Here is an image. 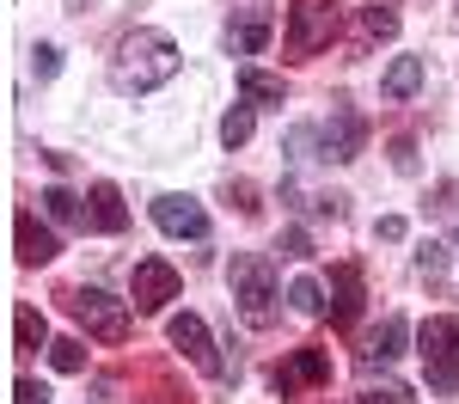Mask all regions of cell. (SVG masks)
<instances>
[{
    "instance_id": "cell-1",
    "label": "cell",
    "mask_w": 459,
    "mask_h": 404,
    "mask_svg": "<svg viewBox=\"0 0 459 404\" xmlns=\"http://www.w3.org/2000/svg\"><path fill=\"white\" fill-rule=\"evenodd\" d=\"M172 73H178V43L166 31L142 25V31L123 37V49H117V86H123V92H153V86H166Z\"/></svg>"
},
{
    "instance_id": "cell-2",
    "label": "cell",
    "mask_w": 459,
    "mask_h": 404,
    "mask_svg": "<svg viewBox=\"0 0 459 404\" xmlns=\"http://www.w3.org/2000/svg\"><path fill=\"white\" fill-rule=\"evenodd\" d=\"M227 276H233V306H239V319H246L251 331L276 325V300H282V294H276V263L264 252H239Z\"/></svg>"
},
{
    "instance_id": "cell-3",
    "label": "cell",
    "mask_w": 459,
    "mask_h": 404,
    "mask_svg": "<svg viewBox=\"0 0 459 404\" xmlns=\"http://www.w3.org/2000/svg\"><path fill=\"white\" fill-rule=\"evenodd\" d=\"M62 306H68L99 343H129V331H135L129 300H117V294H105V288H62Z\"/></svg>"
},
{
    "instance_id": "cell-4",
    "label": "cell",
    "mask_w": 459,
    "mask_h": 404,
    "mask_svg": "<svg viewBox=\"0 0 459 404\" xmlns=\"http://www.w3.org/2000/svg\"><path fill=\"white\" fill-rule=\"evenodd\" d=\"M417 356H423V367H429V386L447 399V392L459 386V319L454 313L423 319V331H417Z\"/></svg>"
},
{
    "instance_id": "cell-5",
    "label": "cell",
    "mask_w": 459,
    "mask_h": 404,
    "mask_svg": "<svg viewBox=\"0 0 459 404\" xmlns=\"http://www.w3.org/2000/svg\"><path fill=\"white\" fill-rule=\"evenodd\" d=\"M331 37H337V0H294L288 6V31H282V49L288 56H318V49H331Z\"/></svg>"
},
{
    "instance_id": "cell-6",
    "label": "cell",
    "mask_w": 459,
    "mask_h": 404,
    "mask_svg": "<svg viewBox=\"0 0 459 404\" xmlns=\"http://www.w3.org/2000/svg\"><path fill=\"white\" fill-rule=\"evenodd\" d=\"M325 386H331V356L325 349H288L282 362L270 367L276 399H307V392H325Z\"/></svg>"
},
{
    "instance_id": "cell-7",
    "label": "cell",
    "mask_w": 459,
    "mask_h": 404,
    "mask_svg": "<svg viewBox=\"0 0 459 404\" xmlns=\"http://www.w3.org/2000/svg\"><path fill=\"white\" fill-rule=\"evenodd\" d=\"M166 337H172L178 356H184V362H196L203 374H209V380H239V367L214 356V337H209V325H203L196 313H178L172 325H166Z\"/></svg>"
},
{
    "instance_id": "cell-8",
    "label": "cell",
    "mask_w": 459,
    "mask_h": 404,
    "mask_svg": "<svg viewBox=\"0 0 459 404\" xmlns=\"http://www.w3.org/2000/svg\"><path fill=\"white\" fill-rule=\"evenodd\" d=\"M178 288H184V276L166 257H142L135 276H129V306L135 313H166V300H178Z\"/></svg>"
},
{
    "instance_id": "cell-9",
    "label": "cell",
    "mask_w": 459,
    "mask_h": 404,
    "mask_svg": "<svg viewBox=\"0 0 459 404\" xmlns=\"http://www.w3.org/2000/svg\"><path fill=\"white\" fill-rule=\"evenodd\" d=\"M153 227L172 233V239H209V209H203L196 196L166 190V196H153Z\"/></svg>"
},
{
    "instance_id": "cell-10",
    "label": "cell",
    "mask_w": 459,
    "mask_h": 404,
    "mask_svg": "<svg viewBox=\"0 0 459 404\" xmlns=\"http://www.w3.org/2000/svg\"><path fill=\"white\" fill-rule=\"evenodd\" d=\"M404 337H411V325H404L398 313H386L380 325H374L368 337H361L355 362H361V367H386V362H398V356H404Z\"/></svg>"
},
{
    "instance_id": "cell-11",
    "label": "cell",
    "mask_w": 459,
    "mask_h": 404,
    "mask_svg": "<svg viewBox=\"0 0 459 404\" xmlns=\"http://www.w3.org/2000/svg\"><path fill=\"white\" fill-rule=\"evenodd\" d=\"M13 245H19V263H25V270H43V263H56V252H62L56 233L37 215H13Z\"/></svg>"
},
{
    "instance_id": "cell-12",
    "label": "cell",
    "mask_w": 459,
    "mask_h": 404,
    "mask_svg": "<svg viewBox=\"0 0 459 404\" xmlns=\"http://www.w3.org/2000/svg\"><path fill=\"white\" fill-rule=\"evenodd\" d=\"M361 135H368V129H361V116L337 105V110H331V123L318 129V147H325V159H337V166H343V159L361 153Z\"/></svg>"
},
{
    "instance_id": "cell-13",
    "label": "cell",
    "mask_w": 459,
    "mask_h": 404,
    "mask_svg": "<svg viewBox=\"0 0 459 404\" xmlns=\"http://www.w3.org/2000/svg\"><path fill=\"white\" fill-rule=\"evenodd\" d=\"M361 300H368V294H361V270H355V263H337V270H331V319H337V325H355V319H361Z\"/></svg>"
},
{
    "instance_id": "cell-14",
    "label": "cell",
    "mask_w": 459,
    "mask_h": 404,
    "mask_svg": "<svg viewBox=\"0 0 459 404\" xmlns=\"http://www.w3.org/2000/svg\"><path fill=\"white\" fill-rule=\"evenodd\" d=\"M423 56H398L386 68V80H380V92H386L392 105H404V99H417V86H423Z\"/></svg>"
},
{
    "instance_id": "cell-15",
    "label": "cell",
    "mask_w": 459,
    "mask_h": 404,
    "mask_svg": "<svg viewBox=\"0 0 459 404\" xmlns=\"http://www.w3.org/2000/svg\"><path fill=\"white\" fill-rule=\"evenodd\" d=\"M92 227L99 233H123L129 227V209H123V190L117 184H92Z\"/></svg>"
},
{
    "instance_id": "cell-16",
    "label": "cell",
    "mask_w": 459,
    "mask_h": 404,
    "mask_svg": "<svg viewBox=\"0 0 459 404\" xmlns=\"http://www.w3.org/2000/svg\"><path fill=\"white\" fill-rule=\"evenodd\" d=\"M239 99H246V105H282V99H288V86H282V73L239 68Z\"/></svg>"
},
{
    "instance_id": "cell-17",
    "label": "cell",
    "mask_w": 459,
    "mask_h": 404,
    "mask_svg": "<svg viewBox=\"0 0 459 404\" xmlns=\"http://www.w3.org/2000/svg\"><path fill=\"white\" fill-rule=\"evenodd\" d=\"M43 215L56 220V227H86V220H92V209H86V202H80L74 190L49 184V190H43Z\"/></svg>"
},
{
    "instance_id": "cell-18",
    "label": "cell",
    "mask_w": 459,
    "mask_h": 404,
    "mask_svg": "<svg viewBox=\"0 0 459 404\" xmlns=\"http://www.w3.org/2000/svg\"><path fill=\"white\" fill-rule=\"evenodd\" d=\"M13 349H25V356L31 349H49V325H43V313L25 306V300L13 306Z\"/></svg>"
},
{
    "instance_id": "cell-19",
    "label": "cell",
    "mask_w": 459,
    "mask_h": 404,
    "mask_svg": "<svg viewBox=\"0 0 459 404\" xmlns=\"http://www.w3.org/2000/svg\"><path fill=\"white\" fill-rule=\"evenodd\" d=\"M264 43H270V19H264V13L246 19V25H227V49H233V56H257Z\"/></svg>"
},
{
    "instance_id": "cell-20",
    "label": "cell",
    "mask_w": 459,
    "mask_h": 404,
    "mask_svg": "<svg viewBox=\"0 0 459 404\" xmlns=\"http://www.w3.org/2000/svg\"><path fill=\"white\" fill-rule=\"evenodd\" d=\"M288 306L307 313V319H318V313H325V288H318L313 276H294V282H288Z\"/></svg>"
},
{
    "instance_id": "cell-21",
    "label": "cell",
    "mask_w": 459,
    "mask_h": 404,
    "mask_svg": "<svg viewBox=\"0 0 459 404\" xmlns=\"http://www.w3.org/2000/svg\"><path fill=\"white\" fill-rule=\"evenodd\" d=\"M361 37H368V43L398 37V13H392V6H361Z\"/></svg>"
},
{
    "instance_id": "cell-22",
    "label": "cell",
    "mask_w": 459,
    "mask_h": 404,
    "mask_svg": "<svg viewBox=\"0 0 459 404\" xmlns=\"http://www.w3.org/2000/svg\"><path fill=\"white\" fill-rule=\"evenodd\" d=\"M49 367H56V374H80V367H86V343H80V337H56V343H49Z\"/></svg>"
},
{
    "instance_id": "cell-23",
    "label": "cell",
    "mask_w": 459,
    "mask_h": 404,
    "mask_svg": "<svg viewBox=\"0 0 459 404\" xmlns=\"http://www.w3.org/2000/svg\"><path fill=\"white\" fill-rule=\"evenodd\" d=\"M221 142H227V147H246L251 142V105H233L227 116H221Z\"/></svg>"
},
{
    "instance_id": "cell-24",
    "label": "cell",
    "mask_w": 459,
    "mask_h": 404,
    "mask_svg": "<svg viewBox=\"0 0 459 404\" xmlns=\"http://www.w3.org/2000/svg\"><path fill=\"white\" fill-rule=\"evenodd\" d=\"M355 404H411V386H398V380H386V386H361Z\"/></svg>"
},
{
    "instance_id": "cell-25",
    "label": "cell",
    "mask_w": 459,
    "mask_h": 404,
    "mask_svg": "<svg viewBox=\"0 0 459 404\" xmlns=\"http://www.w3.org/2000/svg\"><path fill=\"white\" fill-rule=\"evenodd\" d=\"M31 73L37 80H56V73H62V49H56V43H37L31 49Z\"/></svg>"
},
{
    "instance_id": "cell-26",
    "label": "cell",
    "mask_w": 459,
    "mask_h": 404,
    "mask_svg": "<svg viewBox=\"0 0 459 404\" xmlns=\"http://www.w3.org/2000/svg\"><path fill=\"white\" fill-rule=\"evenodd\" d=\"M13 404H49V386L43 380H13Z\"/></svg>"
},
{
    "instance_id": "cell-27",
    "label": "cell",
    "mask_w": 459,
    "mask_h": 404,
    "mask_svg": "<svg viewBox=\"0 0 459 404\" xmlns=\"http://www.w3.org/2000/svg\"><path fill=\"white\" fill-rule=\"evenodd\" d=\"M417 270H423V276H441V270H447V252H441V245H423V252H417Z\"/></svg>"
},
{
    "instance_id": "cell-28",
    "label": "cell",
    "mask_w": 459,
    "mask_h": 404,
    "mask_svg": "<svg viewBox=\"0 0 459 404\" xmlns=\"http://www.w3.org/2000/svg\"><path fill=\"white\" fill-rule=\"evenodd\" d=\"M392 166H398V172H417V147L404 142V135L392 142Z\"/></svg>"
},
{
    "instance_id": "cell-29",
    "label": "cell",
    "mask_w": 459,
    "mask_h": 404,
    "mask_svg": "<svg viewBox=\"0 0 459 404\" xmlns=\"http://www.w3.org/2000/svg\"><path fill=\"white\" fill-rule=\"evenodd\" d=\"M374 233H380V239H386V245H392V239H404V220H398V215H386V220H380V227H374Z\"/></svg>"
},
{
    "instance_id": "cell-30",
    "label": "cell",
    "mask_w": 459,
    "mask_h": 404,
    "mask_svg": "<svg viewBox=\"0 0 459 404\" xmlns=\"http://www.w3.org/2000/svg\"><path fill=\"white\" fill-rule=\"evenodd\" d=\"M307 252H313V239H307V233L294 227V233H288V257H307Z\"/></svg>"
},
{
    "instance_id": "cell-31",
    "label": "cell",
    "mask_w": 459,
    "mask_h": 404,
    "mask_svg": "<svg viewBox=\"0 0 459 404\" xmlns=\"http://www.w3.org/2000/svg\"><path fill=\"white\" fill-rule=\"evenodd\" d=\"M233 196H239V209H246V215H257V190H251V184H233Z\"/></svg>"
}]
</instances>
